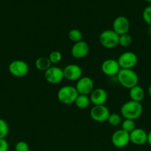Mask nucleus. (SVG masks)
Masks as SVG:
<instances>
[{"mask_svg": "<svg viewBox=\"0 0 151 151\" xmlns=\"http://www.w3.org/2000/svg\"><path fill=\"white\" fill-rule=\"evenodd\" d=\"M68 38L72 42H78L80 41H82L83 39L82 32L78 29H72L68 32Z\"/></svg>", "mask_w": 151, "mask_h": 151, "instance_id": "20", "label": "nucleus"}, {"mask_svg": "<svg viewBox=\"0 0 151 151\" xmlns=\"http://www.w3.org/2000/svg\"><path fill=\"white\" fill-rule=\"evenodd\" d=\"M138 56L131 51L124 52L119 55L117 59L121 69H133L138 63Z\"/></svg>", "mask_w": 151, "mask_h": 151, "instance_id": "6", "label": "nucleus"}, {"mask_svg": "<svg viewBox=\"0 0 151 151\" xmlns=\"http://www.w3.org/2000/svg\"><path fill=\"white\" fill-rule=\"evenodd\" d=\"M48 58L52 64H56V63H59V62L62 60V55L59 51L55 50V51H52L49 54Z\"/></svg>", "mask_w": 151, "mask_h": 151, "instance_id": "25", "label": "nucleus"}, {"mask_svg": "<svg viewBox=\"0 0 151 151\" xmlns=\"http://www.w3.org/2000/svg\"><path fill=\"white\" fill-rule=\"evenodd\" d=\"M111 142L117 148H123L130 142V134L121 128L117 130L111 136Z\"/></svg>", "mask_w": 151, "mask_h": 151, "instance_id": "9", "label": "nucleus"}, {"mask_svg": "<svg viewBox=\"0 0 151 151\" xmlns=\"http://www.w3.org/2000/svg\"><path fill=\"white\" fill-rule=\"evenodd\" d=\"M9 144L5 139H0V151H8Z\"/></svg>", "mask_w": 151, "mask_h": 151, "instance_id": "28", "label": "nucleus"}, {"mask_svg": "<svg viewBox=\"0 0 151 151\" xmlns=\"http://www.w3.org/2000/svg\"><path fill=\"white\" fill-rule=\"evenodd\" d=\"M91 103L89 95H84V94H78L76 97L74 104L77 108L80 109H85L89 107Z\"/></svg>", "mask_w": 151, "mask_h": 151, "instance_id": "18", "label": "nucleus"}, {"mask_svg": "<svg viewBox=\"0 0 151 151\" xmlns=\"http://www.w3.org/2000/svg\"><path fill=\"white\" fill-rule=\"evenodd\" d=\"M121 129L124 130L126 132L129 133L133 131L136 128V123H135V120H132V119H124V120L121 122Z\"/></svg>", "mask_w": 151, "mask_h": 151, "instance_id": "21", "label": "nucleus"}, {"mask_svg": "<svg viewBox=\"0 0 151 151\" xmlns=\"http://www.w3.org/2000/svg\"><path fill=\"white\" fill-rule=\"evenodd\" d=\"M149 33H150V35H151V25L149 27Z\"/></svg>", "mask_w": 151, "mask_h": 151, "instance_id": "31", "label": "nucleus"}, {"mask_svg": "<svg viewBox=\"0 0 151 151\" xmlns=\"http://www.w3.org/2000/svg\"><path fill=\"white\" fill-rule=\"evenodd\" d=\"M75 87L78 94L90 95L94 89V82L90 77L82 76L77 81Z\"/></svg>", "mask_w": 151, "mask_h": 151, "instance_id": "10", "label": "nucleus"}, {"mask_svg": "<svg viewBox=\"0 0 151 151\" xmlns=\"http://www.w3.org/2000/svg\"><path fill=\"white\" fill-rule=\"evenodd\" d=\"M142 18L145 23L149 26L151 25V5L145 7L142 13Z\"/></svg>", "mask_w": 151, "mask_h": 151, "instance_id": "26", "label": "nucleus"}, {"mask_svg": "<svg viewBox=\"0 0 151 151\" xmlns=\"http://www.w3.org/2000/svg\"><path fill=\"white\" fill-rule=\"evenodd\" d=\"M9 133V125L4 119L0 118V139H5Z\"/></svg>", "mask_w": 151, "mask_h": 151, "instance_id": "24", "label": "nucleus"}, {"mask_svg": "<svg viewBox=\"0 0 151 151\" xmlns=\"http://www.w3.org/2000/svg\"><path fill=\"white\" fill-rule=\"evenodd\" d=\"M78 93L75 86L67 85L61 87L57 92V98L61 103L70 105L75 103Z\"/></svg>", "mask_w": 151, "mask_h": 151, "instance_id": "3", "label": "nucleus"}, {"mask_svg": "<svg viewBox=\"0 0 151 151\" xmlns=\"http://www.w3.org/2000/svg\"><path fill=\"white\" fill-rule=\"evenodd\" d=\"M121 117L122 116L118 114L110 113L107 122H108L109 125H112V126H118V125H121V122H122V118Z\"/></svg>", "mask_w": 151, "mask_h": 151, "instance_id": "22", "label": "nucleus"}, {"mask_svg": "<svg viewBox=\"0 0 151 151\" xmlns=\"http://www.w3.org/2000/svg\"><path fill=\"white\" fill-rule=\"evenodd\" d=\"M133 42V38L131 35L128 33L123 34L119 35V41H118V45L123 47H127L130 45Z\"/></svg>", "mask_w": 151, "mask_h": 151, "instance_id": "23", "label": "nucleus"}, {"mask_svg": "<svg viewBox=\"0 0 151 151\" xmlns=\"http://www.w3.org/2000/svg\"><path fill=\"white\" fill-rule=\"evenodd\" d=\"M35 66L38 70L45 72L50 66H52V63H50L48 57H40L36 60Z\"/></svg>", "mask_w": 151, "mask_h": 151, "instance_id": "19", "label": "nucleus"}, {"mask_svg": "<svg viewBox=\"0 0 151 151\" xmlns=\"http://www.w3.org/2000/svg\"><path fill=\"white\" fill-rule=\"evenodd\" d=\"M8 71L10 75L16 78H23L29 72V66L22 60H15L8 65Z\"/></svg>", "mask_w": 151, "mask_h": 151, "instance_id": "5", "label": "nucleus"}, {"mask_svg": "<svg viewBox=\"0 0 151 151\" xmlns=\"http://www.w3.org/2000/svg\"><path fill=\"white\" fill-rule=\"evenodd\" d=\"M44 78L46 81L50 84L55 85V84L60 83L65 78L63 69L58 66H50L47 70L44 72Z\"/></svg>", "mask_w": 151, "mask_h": 151, "instance_id": "7", "label": "nucleus"}, {"mask_svg": "<svg viewBox=\"0 0 151 151\" xmlns=\"http://www.w3.org/2000/svg\"><path fill=\"white\" fill-rule=\"evenodd\" d=\"M90 100L91 103L94 106H102L105 105L107 100V93L106 90L102 88H94L90 94Z\"/></svg>", "mask_w": 151, "mask_h": 151, "instance_id": "15", "label": "nucleus"}, {"mask_svg": "<svg viewBox=\"0 0 151 151\" xmlns=\"http://www.w3.org/2000/svg\"><path fill=\"white\" fill-rule=\"evenodd\" d=\"M101 69H102V72H103L104 75L111 77L116 76L121 68H120V66L117 60L108 58L104 60L103 63H102Z\"/></svg>", "mask_w": 151, "mask_h": 151, "instance_id": "12", "label": "nucleus"}, {"mask_svg": "<svg viewBox=\"0 0 151 151\" xmlns=\"http://www.w3.org/2000/svg\"><path fill=\"white\" fill-rule=\"evenodd\" d=\"M64 77L65 79L70 81H77L82 77L83 71L78 65L70 63L63 69Z\"/></svg>", "mask_w": 151, "mask_h": 151, "instance_id": "11", "label": "nucleus"}, {"mask_svg": "<svg viewBox=\"0 0 151 151\" xmlns=\"http://www.w3.org/2000/svg\"><path fill=\"white\" fill-rule=\"evenodd\" d=\"M90 52L89 44L84 41L74 43L71 47V55L76 59H82L88 55Z\"/></svg>", "mask_w": 151, "mask_h": 151, "instance_id": "14", "label": "nucleus"}, {"mask_svg": "<svg viewBox=\"0 0 151 151\" xmlns=\"http://www.w3.org/2000/svg\"><path fill=\"white\" fill-rule=\"evenodd\" d=\"M144 90L140 86L137 85L129 89V96L130 100L141 103L144 97Z\"/></svg>", "mask_w": 151, "mask_h": 151, "instance_id": "17", "label": "nucleus"}, {"mask_svg": "<svg viewBox=\"0 0 151 151\" xmlns=\"http://www.w3.org/2000/svg\"><path fill=\"white\" fill-rule=\"evenodd\" d=\"M147 92H148V94H149V95L151 97V84H150V86L148 87Z\"/></svg>", "mask_w": 151, "mask_h": 151, "instance_id": "30", "label": "nucleus"}, {"mask_svg": "<svg viewBox=\"0 0 151 151\" xmlns=\"http://www.w3.org/2000/svg\"><path fill=\"white\" fill-rule=\"evenodd\" d=\"M119 35L113 29H105L99 35V42L106 49H114L118 45Z\"/></svg>", "mask_w": 151, "mask_h": 151, "instance_id": "4", "label": "nucleus"}, {"mask_svg": "<svg viewBox=\"0 0 151 151\" xmlns=\"http://www.w3.org/2000/svg\"><path fill=\"white\" fill-rule=\"evenodd\" d=\"M15 151H30L29 145L25 141H19L16 144Z\"/></svg>", "mask_w": 151, "mask_h": 151, "instance_id": "27", "label": "nucleus"}, {"mask_svg": "<svg viewBox=\"0 0 151 151\" xmlns=\"http://www.w3.org/2000/svg\"><path fill=\"white\" fill-rule=\"evenodd\" d=\"M130 27V21L124 16H117L113 22V30L119 35L128 33Z\"/></svg>", "mask_w": 151, "mask_h": 151, "instance_id": "13", "label": "nucleus"}, {"mask_svg": "<svg viewBox=\"0 0 151 151\" xmlns=\"http://www.w3.org/2000/svg\"><path fill=\"white\" fill-rule=\"evenodd\" d=\"M110 112L109 109L105 105L93 106L90 109V116L93 120L98 122H104L107 121Z\"/></svg>", "mask_w": 151, "mask_h": 151, "instance_id": "8", "label": "nucleus"}, {"mask_svg": "<svg viewBox=\"0 0 151 151\" xmlns=\"http://www.w3.org/2000/svg\"><path fill=\"white\" fill-rule=\"evenodd\" d=\"M116 77L120 85L127 89H130L139 83V76L133 69H121Z\"/></svg>", "mask_w": 151, "mask_h": 151, "instance_id": "2", "label": "nucleus"}, {"mask_svg": "<svg viewBox=\"0 0 151 151\" xmlns=\"http://www.w3.org/2000/svg\"><path fill=\"white\" fill-rule=\"evenodd\" d=\"M144 1H148V2H151V0H144Z\"/></svg>", "mask_w": 151, "mask_h": 151, "instance_id": "32", "label": "nucleus"}, {"mask_svg": "<svg viewBox=\"0 0 151 151\" xmlns=\"http://www.w3.org/2000/svg\"><path fill=\"white\" fill-rule=\"evenodd\" d=\"M130 141L136 145H143L147 143V133L142 128H136L130 133Z\"/></svg>", "mask_w": 151, "mask_h": 151, "instance_id": "16", "label": "nucleus"}, {"mask_svg": "<svg viewBox=\"0 0 151 151\" xmlns=\"http://www.w3.org/2000/svg\"><path fill=\"white\" fill-rule=\"evenodd\" d=\"M120 111L121 116L124 117V119L136 120L142 116L143 106L141 103L129 100L121 106Z\"/></svg>", "mask_w": 151, "mask_h": 151, "instance_id": "1", "label": "nucleus"}, {"mask_svg": "<svg viewBox=\"0 0 151 151\" xmlns=\"http://www.w3.org/2000/svg\"><path fill=\"white\" fill-rule=\"evenodd\" d=\"M147 143L151 147V130L149 133H147Z\"/></svg>", "mask_w": 151, "mask_h": 151, "instance_id": "29", "label": "nucleus"}]
</instances>
